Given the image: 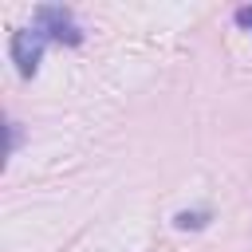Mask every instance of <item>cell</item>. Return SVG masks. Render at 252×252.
Listing matches in <instances>:
<instances>
[{"mask_svg": "<svg viewBox=\"0 0 252 252\" xmlns=\"http://www.w3.org/2000/svg\"><path fill=\"white\" fill-rule=\"evenodd\" d=\"M205 220H209V213H205V209H193V213L185 209V213H177V217H173V224H177V228H205Z\"/></svg>", "mask_w": 252, "mask_h": 252, "instance_id": "cell-3", "label": "cell"}, {"mask_svg": "<svg viewBox=\"0 0 252 252\" xmlns=\"http://www.w3.org/2000/svg\"><path fill=\"white\" fill-rule=\"evenodd\" d=\"M236 24H240L244 32H252V4H244V8H236Z\"/></svg>", "mask_w": 252, "mask_h": 252, "instance_id": "cell-4", "label": "cell"}, {"mask_svg": "<svg viewBox=\"0 0 252 252\" xmlns=\"http://www.w3.org/2000/svg\"><path fill=\"white\" fill-rule=\"evenodd\" d=\"M8 51H12L16 71H20L24 79H32V75L39 71V59H43V35H39V32H32V28H20V32H12Z\"/></svg>", "mask_w": 252, "mask_h": 252, "instance_id": "cell-2", "label": "cell"}, {"mask_svg": "<svg viewBox=\"0 0 252 252\" xmlns=\"http://www.w3.org/2000/svg\"><path fill=\"white\" fill-rule=\"evenodd\" d=\"M35 32H39L43 39H55V43H67V47L83 43V32H79L75 16H71L67 8H55V4L35 8Z\"/></svg>", "mask_w": 252, "mask_h": 252, "instance_id": "cell-1", "label": "cell"}]
</instances>
